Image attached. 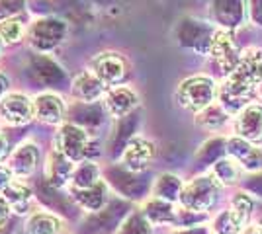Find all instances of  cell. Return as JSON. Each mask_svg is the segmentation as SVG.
<instances>
[{
	"label": "cell",
	"mask_w": 262,
	"mask_h": 234,
	"mask_svg": "<svg viewBox=\"0 0 262 234\" xmlns=\"http://www.w3.org/2000/svg\"><path fill=\"white\" fill-rule=\"evenodd\" d=\"M217 98V84L209 76H190L178 86L176 100L178 103L192 113H200L211 106Z\"/></svg>",
	"instance_id": "obj_1"
},
{
	"label": "cell",
	"mask_w": 262,
	"mask_h": 234,
	"mask_svg": "<svg viewBox=\"0 0 262 234\" xmlns=\"http://www.w3.org/2000/svg\"><path fill=\"white\" fill-rule=\"evenodd\" d=\"M219 186L221 184H219L213 174L211 176H198V178H194L188 186L182 188V193H180L182 207L198 213L209 211L217 203Z\"/></svg>",
	"instance_id": "obj_2"
},
{
	"label": "cell",
	"mask_w": 262,
	"mask_h": 234,
	"mask_svg": "<svg viewBox=\"0 0 262 234\" xmlns=\"http://www.w3.org/2000/svg\"><path fill=\"white\" fill-rule=\"evenodd\" d=\"M55 150H59L61 154H65L73 162L84 160V154L88 150V133L86 129H82L77 123H65L59 127V131L55 135Z\"/></svg>",
	"instance_id": "obj_3"
},
{
	"label": "cell",
	"mask_w": 262,
	"mask_h": 234,
	"mask_svg": "<svg viewBox=\"0 0 262 234\" xmlns=\"http://www.w3.org/2000/svg\"><path fill=\"white\" fill-rule=\"evenodd\" d=\"M252 96H254V86L245 82L235 72L227 74L223 84L217 88L219 103L225 108L227 113H239L243 108H247Z\"/></svg>",
	"instance_id": "obj_4"
},
{
	"label": "cell",
	"mask_w": 262,
	"mask_h": 234,
	"mask_svg": "<svg viewBox=\"0 0 262 234\" xmlns=\"http://www.w3.org/2000/svg\"><path fill=\"white\" fill-rule=\"evenodd\" d=\"M67 35V23L57 18H43L33 22L30 28V43L33 49L39 53H47L55 49L57 45L65 39Z\"/></svg>",
	"instance_id": "obj_5"
},
{
	"label": "cell",
	"mask_w": 262,
	"mask_h": 234,
	"mask_svg": "<svg viewBox=\"0 0 262 234\" xmlns=\"http://www.w3.org/2000/svg\"><path fill=\"white\" fill-rule=\"evenodd\" d=\"M209 55L215 61V65L221 68V72H225V74H231L237 68L241 61L239 45L229 30H217L213 34Z\"/></svg>",
	"instance_id": "obj_6"
},
{
	"label": "cell",
	"mask_w": 262,
	"mask_h": 234,
	"mask_svg": "<svg viewBox=\"0 0 262 234\" xmlns=\"http://www.w3.org/2000/svg\"><path fill=\"white\" fill-rule=\"evenodd\" d=\"M0 115L8 125H26L35 117V106L26 94H6L0 100Z\"/></svg>",
	"instance_id": "obj_7"
},
{
	"label": "cell",
	"mask_w": 262,
	"mask_h": 234,
	"mask_svg": "<svg viewBox=\"0 0 262 234\" xmlns=\"http://www.w3.org/2000/svg\"><path fill=\"white\" fill-rule=\"evenodd\" d=\"M92 72L106 84V86H118L127 74V63L120 53H100L92 59Z\"/></svg>",
	"instance_id": "obj_8"
},
{
	"label": "cell",
	"mask_w": 262,
	"mask_h": 234,
	"mask_svg": "<svg viewBox=\"0 0 262 234\" xmlns=\"http://www.w3.org/2000/svg\"><path fill=\"white\" fill-rule=\"evenodd\" d=\"M155 158V145L147 139L141 137H133L129 143L125 145L123 152H121V164L125 170L139 174L143 170L151 166Z\"/></svg>",
	"instance_id": "obj_9"
},
{
	"label": "cell",
	"mask_w": 262,
	"mask_h": 234,
	"mask_svg": "<svg viewBox=\"0 0 262 234\" xmlns=\"http://www.w3.org/2000/svg\"><path fill=\"white\" fill-rule=\"evenodd\" d=\"M227 154L235 158L241 164V168H245L249 172L262 170V150L254 143L243 139V137L227 139Z\"/></svg>",
	"instance_id": "obj_10"
},
{
	"label": "cell",
	"mask_w": 262,
	"mask_h": 234,
	"mask_svg": "<svg viewBox=\"0 0 262 234\" xmlns=\"http://www.w3.org/2000/svg\"><path fill=\"white\" fill-rule=\"evenodd\" d=\"M235 133L251 143H262V106H247L235 117Z\"/></svg>",
	"instance_id": "obj_11"
},
{
	"label": "cell",
	"mask_w": 262,
	"mask_h": 234,
	"mask_svg": "<svg viewBox=\"0 0 262 234\" xmlns=\"http://www.w3.org/2000/svg\"><path fill=\"white\" fill-rule=\"evenodd\" d=\"M213 30L204 25L202 22H194V20H186L180 25V43L186 47H192L198 53H209L211 49V39H213Z\"/></svg>",
	"instance_id": "obj_12"
},
{
	"label": "cell",
	"mask_w": 262,
	"mask_h": 234,
	"mask_svg": "<svg viewBox=\"0 0 262 234\" xmlns=\"http://www.w3.org/2000/svg\"><path fill=\"white\" fill-rule=\"evenodd\" d=\"M75 172V162L69 160L65 154H61L59 150H51L47 156V164H45V181L49 186H53L55 190L65 188L73 178Z\"/></svg>",
	"instance_id": "obj_13"
},
{
	"label": "cell",
	"mask_w": 262,
	"mask_h": 234,
	"mask_svg": "<svg viewBox=\"0 0 262 234\" xmlns=\"http://www.w3.org/2000/svg\"><path fill=\"white\" fill-rule=\"evenodd\" d=\"M104 106H106V112L116 117V119H121V117H127L135 112V108L139 106V96L133 92L131 88H114L110 90L104 98Z\"/></svg>",
	"instance_id": "obj_14"
},
{
	"label": "cell",
	"mask_w": 262,
	"mask_h": 234,
	"mask_svg": "<svg viewBox=\"0 0 262 234\" xmlns=\"http://www.w3.org/2000/svg\"><path fill=\"white\" fill-rule=\"evenodd\" d=\"M39 160V150L33 143H22L8 158V168L16 178H30Z\"/></svg>",
	"instance_id": "obj_15"
},
{
	"label": "cell",
	"mask_w": 262,
	"mask_h": 234,
	"mask_svg": "<svg viewBox=\"0 0 262 234\" xmlns=\"http://www.w3.org/2000/svg\"><path fill=\"white\" fill-rule=\"evenodd\" d=\"M104 88H106V84L90 70V72H80V74L73 80L71 92H73V96H75L77 100L82 101V103H94V101L100 100V96L104 94Z\"/></svg>",
	"instance_id": "obj_16"
},
{
	"label": "cell",
	"mask_w": 262,
	"mask_h": 234,
	"mask_svg": "<svg viewBox=\"0 0 262 234\" xmlns=\"http://www.w3.org/2000/svg\"><path fill=\"white\" fill-rule=\"evenodd\" d=\"M33 106H35V117H39L45 123H51V125L61 123L63 115H65V103H63V100L57 94H51V92L35 96L33 98Z\"/></svg>",
	"instance_id": "obj_17"
},
{
	"label": "cell",
	"mask_w": 262,
	"mask_h": 234,
	"mask_svg": "<svg viewBox=\"0 0 262 234\" xmlns=\"http://www.w3.org/2000/svg\"><path fill=\"white\" fill-rule=\"evenodd\" d=\"M239 78L249 82L251 86H260L262 84V51L260 49H249L241 55V61L237 68L233 70Z\"/></svg>",
	"instance_id": "obj_18"
},
{
	"label": "cell",
	"mask_w": 262,
	"mask_h": 234,
	"mask_svg": "<svg viewBox=\"0 0 262 234\" xmlns=\"http://www.w3.org/2000/svg\"><path fill=\"white\" fill-rule=\"evenodd\" d=\"M71 195L82 209L90 213H98L104 209V205L108 201V186L100 179L94 186L84 188V190H71Z\"/></svg>",
	"instance_id": "obj_19"
},
{
	"label": "cell",
	"mask_w": 262,
	"mask_h": 234,
	"mask_svg": "<svg viewBox=\"0 0 262 234\" xmlns=\"http://www.w3.org/2000/svg\"><path fill=\"white\" fill-rule=\"evenodd\" d=\"M32 70L35 78L39 82H43L47 86H57L61 82H65V72L55 61H51L45 55H33L32 57Z\"/></svg>",
	"instance_id": "obj_20"
},
{
	"label": "cell",
	"mask_w": 262,
	"mask_h": 234,
	"mask_svg": "<svg viewBox=\"0 0 262 234\" xmlns=\"http://www.w3.org/2000/svg\"><path fill=\"white\" fill-rule=\"evenodd\" d=\"M243 4L241 0H213V16L223 30H233L243 22Z\"/></svg>",
	"instance_id": "obj_21"
},
{
	"label": "cell",
	"mask_w": 262,
	"mask_h": 234,
	"mask_svg": "<svg viewBox=\"0 0 262 234\" xmlns=\"http://www.w3.org/2000/svg\"><path fill=\"white\" fill-rule=\"evenodd\" d=\"M143 215L149 219L151 224H176V217L178 211L170 201L161 199V197H153L147 201V205L143 207Z\"/></svg>",
	"instance_id": "obj_22"
},
{
	"label": "cell",
	"mask_w": 262,
	"mask_h": 234,
	"mask_svg": "<svg viewBox=\"0 0 262 234\" xmlns=\"http://www.w3.org/2000/svg\"><path fill=\"white\" fill-rule=\"evenodd\" d=\"M0 197L18 215H26L32 207V191H30V188H26L18 181H12L6 190L0 193Z\"/></svg>",
	"instance_id": "obj_23"
},
{
	"label": "cell",
	"mask_w": 262,
	"mask_h": 234,
	"mask_svg": "<svg viewBox=\"0 0 262 234\" xmlns=\"http://www.w3.org/2000/svg\"><path fill=\"white\" fill-rule=\"evenodd\" d=\"M249 217H245L243 213L235 211L233 207L227 211H221L217 219L213 221V232L215 234H239L247 226Z\"/></svg>",
	"instance_id": "obj_24"
},
{
	"label": "cell",
	"mask_w": 262,
	"mask_h": 234,
	"mask_svg": "<svg viewBox=\"0 0 262 234\" xmlns=\"http://www.w3.org/2000/svg\"><path fill=\"white\" fill-rule=\"evenodd\" d=\"M61 228H63L61 219L51 213H33L26 223L28 234H59Z\"/></svg>",
	"instance_id": "obj_25"
},
{
	"label": "cell",
	"mask_w": 262,
	"mask_h": 234,
	"mask_svg": "<svg viewBox=\"0 0 262 234\" xmlns=\"http://www.w3.org/2000/svg\"><path fill=\"white\" fill-rule=\"evenodd\" d=\"M182 179L174 176V174H163L159 176L153 186V195L155 197H161L170 203L180 201V193H182Z\"/></svg>",
	"instance_id": "obj_26"
},
{
	"label": "cell",
	"mask_w": 262,
	"mask_h": 234,
	"mask_svg": "<svg viewBox=\"0 0 262 234\" xmlns=\"http://www.w3.org/2000/svg\"><path fill=\"white\" fill-rule=\"evenodd\" d=\"M100 181V168L94 162L80 160L78 166H75L73 178H71V190H84Z\"/></svg>",
	"instance_id": "obj_27"
},
{
	"label": "cell",
	"mask_w": 262,
	"mask_h": 234,
	"mask_svg": "<svg viewBox=\"0 0 262 234\" xmlns=\"http://www.w3.org/2000/svg\"><path fill=\"white\" fill-rule=\"evenodd\" d=\"M221 186H235L241 179V164L231 158L229 154L219 158L217 162L213 164V172H211Z\"/></svg>",
	"instance_id": "obj_28"
},
{
	"label": "cell",
	"mask_w": 262,
	"mask_h": 234,
	"mask_svg": "<svg viewBox=\"0 0 262 234\" xmlns=\"http://www.w3.org/2000/svg\"><path fill=\"white\" fill-rule=\"evenodd\" d=\"M225 154H227V141L215 137V139H209L208 143H204V146L198 150L196 160L200 162V166H209V164H215Z\"/></svg>",
	"instance_id": "obj_29"
},
{
	"label": "cell",
	"mask_w": 262,
	"mask_h": 234,
	"mask_svg": "<svg viewBox=\"0 0 262 234\" xmlns=\"http://www.w3.org/2000/svg\"><path fill=\"white\" fill-rule=\"evenodd\" d=\"M229 119V113L225 112V108L221 106V103H211L208 106L206 110H202V112L198 113V123H200V127H204V129H208V131H219L225 123Z\"/></svg>",
	"instance_id": "obj_30"
},
{
	"label": "cell",
	"mask_w": 262,
	"mask_h": 234,
	"mask_svg": "<svg viewBox=\"0 0 262 234\" xmlns=\"http://www.w3.org/2000/svg\"><path fill=\"white\" fill-rule=\"evenodd\" d=\"M133 174H135V172H129V170L123 168V172H120L118 179H112V184H114L121 193H125L127 197H139L141 191L145 190V186H143L139 179L133 178Z\"/></svg>",
	"instance_id": "obj_31"
},
{
	"label": "cell",
	"mask_w": 262,
	"mask_h": 234,
	"mask_svg": "<svg viewBox=\"0 0 262 234\" xmlns=\"http://www.w3.org/2000/svg\"><path fill=\"white\" fill-rule=\"evenodd\" d=\"M118 234H151V223L141 213H131L129 217L121 223Z\"/></svg>",
	"instance_id": "obj_32"
},
{
	"label": "cell",
	"mask_w": 262,
	"mask_h": 234,
	"mask_svg": "<svg viewBox=\"0 0 262 234\" xmlns=\"http://www.w3.org/2000/svg\"><path fill=\"white\" fill-rule=\"evenodd\" d=\"M22 35H24V25L18 20H14V18L0 20V39H2V43L6 45L18 43L22 39Z\"/></svg>",
	"instance_id": "obj_33"
},
{
	"label": "cell",
	"mask_w": 262,
	"mask_h": 234,
	"mask_svg": "<svg viewBox=\"0 0 262 234\" xmlns=\"http://www.w3.org/2000/svg\"><path fill=\"white\" fill-rule=\"evenodd\" d=\"M206 221V215L204 213H198V211H190L182 207L178 211V217H176V226H196L198 223Z\"/></svg>",
	"instance_id": "obj_34"
},
{
	"label": "cell",
	"mask_w": 262,
	"mask_h": 234,
	"mask_svg": "<svg viewBox=\"0 0 262 234\" xmlns=\"http://www.w3.org/2000/svg\"><path fill=\"white\" fill-rule=\"evenodd\" d=\"M231 207L235 209V211L243 213L245 217H251L252 213V199L249 193H245V191H239V193H235L233 197H231Z\"/></svg>",
	"instance_id": "obj_35"
},
{
	"label": "cell",
	"mask_w": 262,
	"mask_h": 234,
	"mask_svg": "<svg viewBox=\"0 0 262 234\" xmlns=\"http://www.w3.org/2000/svg\"><path fill=\"white\" fill-rule=\"evenodd\" d=\"M24 8V0H0V20L12 18Z\"/></svg>",
	"instance_id": "obj_36"
},
{
	"label": "cell",
	"mask_w": 262,
	"mask_h": 234,
	"mask_svg": "<svg viewBox=\"0 0 262 234\" xmlns=\"http://www.w3.org/2000/svg\"><path fill=\"white\" fill-rule=\"evenodd\" d=\"M12 181H14V174H12V170L8 166H2V164H0V193L6 190Z\"/></svg>",
	"instance_id": "obj_37"
},
{
	"label": "cell",
	"mask_w": 262,
	"mask_h": 234,
	"mask_svg": "<svg viewBox=\"0 0 262 234\" xmlns=\"http://www.w3.org/2000/svg\"><path fill=\"white\" fill-rule=\"evenodd\" d=\"M249 8L254 22L262 23V0H249Z\"/></svg>",
	"instance_id": "obj_38"
},
{
	"label": "cell",
	"mask_w": 262,
	"mask_h": 234,
	"mask_svg": "<svg viewBox=\"0 0 262 234\" xmlns=\"http://www.w3.org/2000/svg\"><path fill=\"white\" fill-rule=\"evenodd\" d=\"M174 234H209V230L206 226H184V228H178L174 230Z\"/></svg>",
	"instance_id": "obj_39"
},
{
	"label": "cell",
	"mask_w": 262,
	"mask_h": 234,
	"mask_svg": "<svg viewBox=\"0 0 262 234\" xmlns=\"http://www.w3.org/2000/svg\"><path fill=\"white\" fill-rule=\"evenodd\" d=\"M10 207H8V203L0 197V226L8 221V217H10Z\"/></svg>",
	"instance_id": "obj_40"
},
{
	"label": "cell",
	"mask_w": 262,
	"mask_h": 234,
	"mask_svg": "<svg viewBox=\"0 0 262 234\" xmlns=\"http://www.w3.org/2000/svg\"><path fill=\"white\" fill-rule=\"evenodd\" d=\"M8 84H10V80H8V76L0 72V100H2L4 96H6V92H8Z\"/></svg>",
	"instance_id": "obj_41"
},
{
	"label": "cell",
	"mask_w": 262,
	"mask_h": 234,
	"mask_svg": "<svg viewBox=\"0 0 262 234\" xmlns=\"http://www.w3.org/2000/svg\"><path fill=\"white\" fill-rule=\"evenodd\" d=\"M6 150H8V139L0 133V162L6 158Z\"/></svg>",
	"instance_id": "obj_42"
},
{
	"label": "cell",
	"mask_w": 262,
	"mask_h": 234,
	"mask_svg": "<svg viewBox=\"0 0 262 234\" xmlns=\"http://www.w3.org/2000/svg\"><path fill=\"white\" fill-rule=\"evenodd\" d=\"M239 234H262V226L260 224H249V226H245Z\"/></svg>",
	"instance_id": "obj_43"
},
{
	"label": "cell",
	"mask_w": 262,
	"mask_h": 234,
	"mask_svg": "<svg viewBox=\"0 0 262 234\" xmlns=\"http://www.w3.org/2000/svg\"><path fill=\"white\" fill-rule=\"evenodd\" d=\"M258 96H260V98H262V84H260V86H258Z\"/></svg>",
	"instance_id": "obj_44"
},
{
	"label": "cell",
	"mask_w": 262,
	"mask_h": 234,
	"mask_svg": "<svg viewBox=\"0 0 262 234\" xmlns=\"http://www.w3.org/2000/svg\"><path fill=\"white\" fill-rule=\"evenodd\" d=\"M2 45H4V43H2V39H0V51H2Z\"/></svg>",
	"instance_id": "obj_45"
},
{
	"label": "cell",
	"mask_w": 262,
	"mask_h": 234,
	"mask_svg": "<svg viewBox=\"0 0 262 234\" xmlns=\"http://www.w3.org/2000/svg\"><path fill=\"white\" fill-rule=\"evenodd\" d=\"M258 224H260V226H262V219H260V223H258Z\"/></svg>",
	"instance_id": "obj_46"
}]
</instances>
